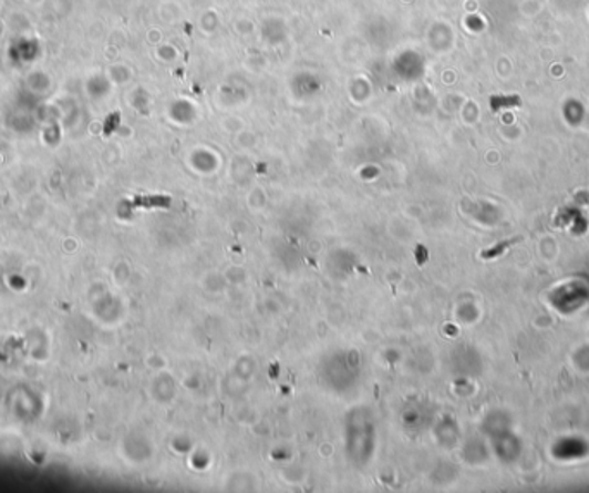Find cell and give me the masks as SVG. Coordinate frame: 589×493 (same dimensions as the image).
I'll return each instance as SVG.
<instances>
[{
	"label": "cell",
	"mask_w": 589,
	"mask_h": 493,
	"mask_svg": "<svg viewBox=\"0 0 589 493\" xmlns=\"http://www.w3.org/2000/svg\"><path fill=\"white\" fill-rule=\"evenodd\" d=\"M514 242H517V238L516 240L507 242V244H502L500 247H496V249L486 250V254H483V257L498 256V254L504 253V250L507 249V247H510V245L514 244Z\"/></svg>",
	"instance_id": "obj_1"
}]
</instances>
